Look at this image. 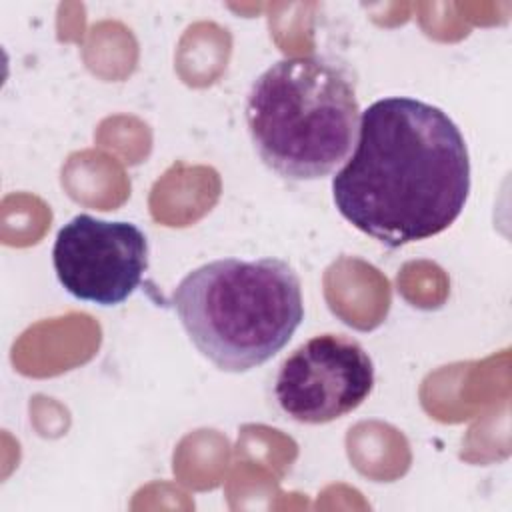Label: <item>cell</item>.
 Segmentation results:
<instances>
[{
  "label": "cell",
  "instance_id": "cell-1",
  "mask_svg": "<svg viewBox=\"0 0 512 512\" xmlns=\"http://www.w3.org/2000/svg\"><path fill=\"white\" fill-rule=\"evenodd\" d=\"M470 194V158L456 122L408 96L372 102L352 156L332 178L336 210L388 248L450 228Z\"/></svg>",
  "mask_w": 512,
  "mask_h": 512
},
{
  "label": "cell",
  "instance_id": "cell-2",
  "mask_svg": "<svg viewBox=\"0 0 512 512\" xmlns=\"http://www.w3.org/2000/svg\"><path fill=\"white\" fill-rule=\"evenodd\" d=\"M172 306L196 350L224 372L262 366L304 320L300 278L272 256L206 262L178 282Z\"/></svg>",
  "mask_w": 512,
  "mask_h": 512
},
{
  "label": "cell",
  "instance_id": "cell-3",
  "mask_svg": "<svg viewBox=\"0 0 512 512\" xmlns=\"http://www.w3.org/2000/svg\"><path fill=\"white\" fill-rule=\"evenodd\" d=\"M246 126L260 160L286 180H318L348 160L360 128L350 76L308 54L268 66L246 96Z\"/></svg>",
  "mask_w": 512,
  "mask_h": 512
},
{
  "label": "cell",
  "instance_id": "cell-4",
  "mask_svg": "<svg viewBox=\"0 0 512 512\" xmlns=\"http://www.w3.org/2000/svg\"><path fill=\"white\" fill-rule=\"evenodd\" d=\"M374 388V364L346 334H318L280 364L274 398L300 424H326L356 410Z\"/></svg>",
  "mask_w": 512,
  "mask_h": 512
},
{
  "label": "cell",
  "instance_id": "cell-5",
  "mask_svg": "<svg viewBox=\"0 0 512 512\" xmlns=\"http://www.w3.org/2000/svg\"><path fill=\"white\" fill-rule=\"evenodd\" d=\"M52 264L76 300L116 306L140 286L148 268V238L132 222L78 214L56 234Z\"/></svg>",
  "mask_w": 512,
  "mask_h": 512
}]
</instances>
